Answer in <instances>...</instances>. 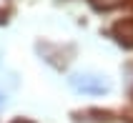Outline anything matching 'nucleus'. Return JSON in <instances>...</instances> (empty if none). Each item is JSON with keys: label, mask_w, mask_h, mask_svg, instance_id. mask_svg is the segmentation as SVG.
<instances>
[{"label": "nucleus", "mask_w": 133, "mask_h": 123, "mask_svg": "<svg viewBox=\"0 0 133 123\" xmlns=\"http://www.w3.org/2000/svg\"><path fill=\"white\" fill-rule=\"evenodd\" d=\"M70 86L78 93H90V95H101L111 90V83L103 75H93V73H75L70 75Z\"/></svg>", "instance_id": "nucleus-1"}, {"label": "nucleus", "mask_w": 133, "mask_h": 123, "mask_svg": "<svg viewBox=\"0 0 133 123\" xmlns=\"http://www.w3.org/2000/svg\"><path fill=\"white\" fill-rule=\"evenodd\" d=\"M113 38L123 48H133V18H126V20L116 23L113 25Z\"/></svg>", "instance_id": "nucleus-2"}, {"label": "nucleus", "mask_w": 133, "mask_h": 123, "mask_svg": "<svg viewBox=\"0 0 133 123\" xmlns=\"http://www.w3.org/2000/svg\"><path fill=\"white\" fill-rule=\"evenodd\" d=\"M13 123H30V121H25V118H18V121H13Z\"/></svg>", "instance_id": "nucleus-3"}, {"label": "nucleus", "mask_w": 133, "mask_h": 123, "mask_svg": "<svg viewBox=\"0 0 133 123\" xmlns=\"http://www.w3.org/2000/svg\"><path fill=\"white\" fill-rule=\"evenodd\" d=\"M3 23H5V13H0V25H3Z\"/></svg>", "instance_id": "nucleus-4"}, {"label": "nucleus", "mask_w": 133, "mask_h": 123, "mask_svg": "<svg viewBox=\"0 0 133 123\" xmlns=\"http://www.w3.org/2000/svg\"><path fill=\"white\" fill-rule=\"evenodd\" d=\"M3 103H5V95H3V93H0V106H3Z\"/></svg>", "instance_id": "nucleus-5"}]
</instances>
